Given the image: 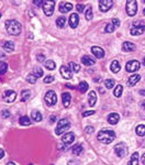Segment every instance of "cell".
<instances>
[{"label": "cell", "mask_w": 145, "mask_h": 165, "mask_svg": "<svg viewBox=\"0 0 145 165\" xmlns=\"http://www.w3.org/2000/svg\"><path fill=\"white\" fill-rule=\"evenodd\" d=\"M97 138H98V140L100 141L101 143H103V144H109V143H111L112 141L114 140L115 133H114V131H112V130L103 129V130L99 131Z\"/></svg>", "instance_id": "cell-1"}, {"label": "cell", "mask_w": 145, "mask_h": 165, "mask_svg": "<svg viewBox=\"0 0 145 165\" xmlns=\"http://www.w3.org/2000/svg\"><path fill=\"white\" fill-rule=\"evenodd\" d=\"M6 30L11 35H19L21 33V24L17 20L6 21Z\"/></svg>", "instance_id": "cell-2"}, {"label": "cell", "mask_w": 145, "mask_h": 165, "mask_svg": "<svg viewBox=\"0 0 145 165\" xmlns=\"http://www.w3.org/2000/svg\"><path fill=\"white\" fill-rule=\"evenodd\" d=\"M69 128H70L69 121L67 120V119H62V120H60L58 123H57V127H56V129H55V134L56 135L63 134V133H64L65 131L68 130Z\"/></svg>", "instance_id": "cell-3"}, {"label": "cell", "mask_w": 145, "mask_h": 165, "mask_svg": "<svg viewBox=\"0 0 145 165\" xmlns=\"http://www.w3.org/2000/svg\"><path fill=\"white\" fill-rule=\"evenodd\" d=\"M137 12V2L135 0H128L126 1V13L133 17Z\"/></svg>", "instance_id": "cell-4"}, {"label": "cell", "mask_w": 145, "mask_h": 165, "mask_svg": "<svg viewBox=\"0 0 145 165\" xmlns=\"http://www.w3.org/2000/svg\"><path fill=\"white\" fill-rule=\"evenodd\" d=\"M44 100L47 106H54L57 102V96L54 90H49L44 97Z\"/></svg>", "instance_id": "cell-5"}, {"label": "cell", "mask_w": 145, "mask_h": 165, "mask_svg": "<svg viewBox=\"0 0 145 165\" xmlns=\"http://www.w3.org/2000/svg\"><path fill=\"white\" fill-rule=\"evenodd\" d=\"M114 152L117 153L118 156H120V157H124L128 155V148H126V145L123 143V142H120V143H118V144L114 146Z\"/></svg>", "instance_id": "cell-6"}, {"label": "cell", "mask_w": 145, "mask_h": 165, "mask_svg": "<svg viewBox=\"0 0 145 165\" xmlns=\"http://www.w3.org/2000/svg\"><path fill=\"white\" fill-rule=\"evenodd\" d=\"M15 98H17V94H15V90H6L5 93H3V95H2L3 101L8 102V104L13 102L15 100Z\"/></svg>", "instance_id": "cell-7"}, {"label": "cell", "mask_w": 145, "mask_h": 165, "mask_svg": "<svg viewBox=\"0 0 145 165\" xmlns=\"http://www.w3.org/2000/svg\"><path fill=\"white\" fill-rule=\"evenodd\" d=\"M54 7H55V2L54 1H45L43 5V11L47 17H51L54 12Z\"/></svg>", "instance_id": "cell-8"}, {"label": "cell", "mask_w": 145, "mask_h": 165, "mask_svg": "<svg viewBox=\"0 0 145 165\" xmlns=\"http://www.w3.org/2000/svg\"><path fill=\"white\" fill-rule=\"evenodd\" d=\"M140 66H141L140 62H137V61H130V62L126 63L125 68H126V70L129 73H134V72L140 70Z\"/></svg>", "instance_id": "cell-9"}, {"label": "cell", "mask_w": 145, "mask_h": 165, "mask_svg": "<svg viewBox=\"0 0 145 165\" xmlns=\"http://www.w3.org/2000/svg\"><path fill=\"white\" fill-rule=\"evenodd\" d=\"M112 5H113L112 0H100L99 1V9L102 12H107L108 10H110Z\"/></svg>", "instance_id": "cell-10"}, {"label": "cell", "mask_w": 145, "mask_h": 165, "mask_svg": "<svg viewBox=\"0 0 145 165\" xmlns=\"http://www.w3.org/2000/svg\"><path fill=\"white\" fill-rule=\"evenodd\" d=\"M145 31V24L140 23V24H135L132 29H131V34L132 35H141Z\"/></svg>", "instance_id": "cell-11"}, {"label": "cell", "mask_w": 145, "mask_h": 165, "mask_svg": "<svg viewBox=\"0 0 145 165\" xmlns=\"http://www.w3.org/2000/svg\"><path fill=\"white\" fill-rule=\"evenodd\" d=\"M60 74L62 76L65 78V79H70L71 77H73V72L67 67V66H62L60 67Z\"/></svg>", "instance_id": "cell-12"}, {"label": "cell", "mask_w": 145, "mask_h": 165, "mask_svg": "<svg viewBox=\"0 0 145 165\" xmlns=\"http://www.w3.org/2000/svg\"><path fill=\"white\" fill-rule=\"evenodd\" d=\"M62 141H63V143H64V144H67V145L71 144V143L75 141V134H74V133H71V132H68V133L64 134Z\"/></svg>", "instance_id": "cell-13"}, {"label": "cell", "mask_w": 145, "mask_h": 165, "mask_svg": "<svg viewBox=\"0 0 145 165\" xmlns=\"http://www.w3.org/2000/svg\"><path fill=\"white\" fill-rule=\"evenodd\" d=\"M78 22H79V17L77 13H71L69 17V25L71 29H75L78 25Z\"/></svg>", "instance_id": "cell-14"}, {"label": "cell", "mask_w": 145, "mask_h": 165, "mask_svg": "<svg viewBox=\"0 0 145 165\" xmlns=\"http://www.w3.org/2000/svg\"><path fill=\"white\" fill-rule=\"evenodd\" d=\"M91 52H92V54L95 55L97 58H102L105 56V51L102 50L101 47H99V46H92L91 47Z\"/></svg>", "instance_id": "cell-15"}, {"label": "cell", "mask_w": 145, "mask_h": 165, "mask_svg": "<svg viewBox=\"0 0 145 165\" xmlns=\"http://www.w3.org/2000/svg\"><path fill=\"white\" fill-rule=\"evenodd\" d=\"M73 10V5L69 2H64V3H60V11L62 13H67L69 11Z\"/></svg>", "instance_id": "cell-16"}, {"label": "cell", "mask_w": 145, "mask_h": 165, "mask_svg": "<svg viewBox=\"0 0 145 165\" xmlns=\"http://www.w3.org/2000/svg\"><path fill=\"white\" fill-rule=\"evenodd\" d=\"M70 100H71V96H70L69 93H63V95H62V101H63L64 107H66V108L69 107Z\"/></svg>", "instance_id": "cell-17"}, {"label": "cell", "mask_w": 145, "mask_h": 165, "mask_svg": "<svg viewBox=\"0 0 145 165\" xmlns=\"http://www.w3.org/2000/svg\"><path fill=\"white\" fill-rule=\"evenodd\" d=\"M81 63L86 66H90V65H94L96 63V61L92 57H90L89 55H85V56L81 57Z\"/></svg>", "instance_id": "cell-18"}, {"label": "cell", "mask_w": 145, "mask_h": 165, "mask_svg": "<svg viewBox=\"0 0 145 165\" xmlns=\"http://www.w3.org/2000/svg\"><path fill=\"white\" fill-rule=\"evenodd\" d=\"M141 79V76L139 74H134L129 77V80H128V85L129 86H134L135 84H137Z\"/></svg>", "instance_id": "cell-19"}, {"label": "cell", "mask_w": 145, "mask_h": 165, "mask_svg": "<svg viewBox=\"0 0 145 165\" xmlns=\"http://www.w3.org/2000/svg\"><path fill=\"white\" fill-rule=\"evenodd\" d=\"M88 102H89L90 107H94L97 102V95H96V91L91 90L88 95Z\"/></svg>", "instance_id": "cell-20"}, {"label": "cell", "mask_w": 145, "mask_h": 165, "mask_svg": "<svg viewBox=\"0 0 145 165\" xmlns=\"http://www.w3.org/2000/svg\"><path fill=\"white\" fill-rule=\"evenodd\" d=\"M2 49L6 52H9L10 53L12 51H15V44L11 41H6V42H3V44H2Z\"/></svg>", "instance_id": "cell-21"}, {"label": "cell", "mask_w": 145, "mask_h": 165, "mask_svg": "<svg viewBox=\"0 0 145 165\" xmlns=\"http://www.w3.org/2000/svg\"><path fill=\"white\" fill-rule=\"evenodd\" d=\"M120 120V116L118 113H110L109 117H108V122L110 125H117Z\"/></svg>", "instance_id": "cell-22"}, {"label": "cell", "mask_w": 145, "mask_h": 165, "mask_svg": "<svg viewBox=\"0 0 145 165\" xmlns=\"http://www.w3.org/2000/svg\"><path fill=\"white\" fill-rule=\"evenodd\" d=\"M135 50V45L131 42H124L122 44V51L124 52H132V51Z\"/></svg>", "instance_id": "cell-23"}, {"label": "cell", "mask_w": 145, "mask_h": 165, "mask_svg": "<svg viewBox=\"0 0 145 165\" xmlns=\"http://www.w3.org/2000/svg\"><path fill=\"white\" fill-rule=\"evenodd\" d=\"M110 68H111V72H112V73H118V72L120 70V68H121L120 63H119L118 61H113V62L111 63Z\"/></svg>", "instance_id": "cell-24"}, {"label": "cell", "mask_w": 145, "mask_h": 165, "mask_svg": "<svg viewBox=\"0 0 145 165\" xmlns=\"http://www.w3.org/2000/svg\"><path fill=\"white\" fill-rule=\"evenodd\" d=\"M84 153V148L81 144H76L74 148H73V154L75 155H81Z\"/></svg>", "instance_id": "cell-25"}, {"label": "cell", "mask_w": 145, "mask_h": 165, "mask_svg": "<svg viewBox=\"0 0 145 165\" xmlns=\"http://www.w3.org/2000/svg\"><path fill=\"white\" fill-rule=\"evenodd\" d=\"M128 165H139V153L135 152L134 154L131 156V160L129 161Z\"/></svg>", "instance_id": "cell-26"}, {"label": "cell", "mask_w": 145, "mask_h": 165, "mask_svg": "<svg viewBox=\"0 0 145 165\" xmlns=\"http://www.w3.org/2000/svg\"><path fill=\"white\" fill-rule=\"evenodd\" d=\"M19 123H20L21 125H24V127L30 125H31L30 118H29V117H26V116H22V117H20V119H19Z\"/></svg>", "instance_id": "cell-27"}, {"label": "cell", "mask_w": 145, "mask_h": 165, "mask_svg": "<svg viewBox=\"0 0 145 165\" xmlns=\"http://www.w3.org/2000/svg\"><path fill=\"white\" fill-rule=\"evenodd\" d=\"M31 118L34 121H36V122H40V121L42 120V115H41V112L34 110V111H32V113H31Z\"/></svg>", "instance_id": "cell-28"}, {"label": "cell", "mask_w": 145, "mask_h": 165, "mask_svg": "<svg viewBox=\"0 0 145 165\" xmlns=\"http://www.w3.org/2000/svg\"><path fill=\"white\" fill-rule=\"evenodd\" d=\"M135 132H136V134L140 135V136H144L145 135V125H137L136 129H135Z\"/></svg>", "instance_id": "cell-29"}, {"label": "cell", "mask_w": 145, "mask_h": 165, "mask_svg": "<svg viewBox=\"0 0 145 165\" xmlns=\"http://www.w3.org/2000/svg\"><path fill=\"white\" fill-rule=\"evenodd\" d=\"M44 65H45V67H46L47 70H55L56 64H55V62H54L53 60H47V61H46V62L44 63Z\"/></svg>", "instance_id": "cell-30"}, {"label": "cell", "mask_w": 145, "mask_h": 165, "mask_svg": "<svg viewBox=\"0 0 145 165\" xmlns=\"http://www.w3.org/2000/svg\"><path fill=\"white\" fill-rule=\"evenodd\" d=\"M68 68H69L71 72H74V73H78L80 70V66L78 64H76L74 62H70L69 64H68Z\"/></svg>", "instance_id": "cell-31"}, {"label": "cell", "mask_w": 145, "mask_h": 165, "mask_svg": "<svg viewBox=\"0 0 145 165\" xmlns=\"http://www.w3.org/2000/svg\"><path fill=\"white\" fill-rule=\"evenodd\" d=\"M65 23H66L65 17H60V18H57V20H56V24H57V26H58L60 29H63V28L65 26Z\"/></svg>", "instance_id": "cell-32"}, {"label": "cell", "mask_w": 145, "mask_h": 165, "mask_svg": "<svg viewBox=\"0 0 145 165\" xmlns=\"http://www.w3.org/2000/svg\"><path fill=\"white\" fill-rule=\"evenodd\" d=\"M30 96H31L30 90H23V91L21 93V101L24 102V101H26V100H29Z\"/></svg>", "instance_id": "cell-33"}, {"label": "cell", "mask_w": 145, "mask_h": 165, "mask_svg": "<svg viewBox=\"0 0 145 165\" xmlns=\"http://www.w3.org/2000/svg\"><path fill=\"white\" fill-rule=\"evenodd\" d=\"M122 91H123V86L118 85L117 87H115L113 94H114V96L117 97V98H119V97H121V95H122Z\"/></svg>", "instance_id": "cell-34"}, {"label": "cell", "mask_w": 145, "mask_h": 165, "mask_svg": "<svg viewBox=\"0 0 145 165\" xmlns=\"http://www.w3.org/2000/svg\"><path fill=\"white\" fill-rule=\"evenodd\" d=\"M88 88H89V86H88V83L87 81H81L79 84V91L80 93H86L87 90H88Z\"/></svg>", "instance_id": "cell-35"}, {"label": "cell", "mask_w": 145, "mask_h": 165, "mask_svg": "<svg viewBox=\"0 0 145 165\" xmlns=\"http://www.w3.org/2000/svg\"><path fill=\"white\" fill-rule=\"evenodd\" d=\"M8 68V65L6 64L5 62H0V76H2L3 74H6Z\"/></svg>", "instance_id": "cell-36"}, {"label": "cell", "mask_w": 145, "mask_h": 165, "mask_svg": "<svg viewBox=\"0 0 145 165\" xmlns=\"http://www.w3.org/2000/svg\"><path fill=\"white\" fill-rule=\"evenodd\" d=\"M32 74H33L36 78H39V77H42V76H43V70H42V68H40V67H36V68H34Z\"/></svg>", "instance_id": "cell-37"}, {"label": "cell", "mask_w": 145, "mask_h": 165, "mask_svg": "<svg viewBox=\"0 0 145 165\" xmlns=\"http://www.w3.org/2000/svg\"><path fill=\"white\" fill-rule=\"evenodd\" d=\"M114 84H115L114 79H107V80H105V88H108V89L112 88V87L114 86Z\"/></svg>", "instance_id": "cell-38"}, {"label": "cell", "mask_w": 145, "mask_h": 165, "mask_svg": "<svg viewBox=\"0 0 145 165\" xmlns=\"http://www.w3.org/2000/svg\"><path fill=\"white\" fill-rule=\"evenodd\" d=\"M117 28H115L114 25L112 24V23H109V24H107L105 25V31L107 32V33H112L113 31L115 30Z\"/></svg>", "instance_id": "cell-39"}, {"label": "cell", "mask_w": 145, "mask_h": 165, "mask_svg": "<svg viewBox=\"0 0 145 165\" xmlns=\"http://www.w3.org/2000/svg\"><path fill=\"white\" fill-rule=\"evenodd\" d=\"M36 77H35L33 74H29V75L26 76V81H29L30 84H35L36 83Z\"/></svg>", "instance_id": "cell-40"}, {"label": "cell", "mask_w": 145, "mask_h": 165, "mask_svg": "<svg viewBox=\"0 0 145 165\" xmlns=\"http://www.w3.org/2000/svg\"><path fill=\"white\" fill-rule=\"evenodd\" d=\"M86 19L87 20H91L92 19V8L91 7H89L87 9V11H86Z\"/></svg>", "instance_id": "cell-41"}, {"label": "cell", "mask_w": 145, "mask_h": 165, "mask_svg": "<svg viewBox=\"0 0 145 165\" xmlns=\"http://www.w3.org/2000/svg\"><path fill=\"white\" fill-rule=\"evenodd\" d=\"M43 81H44L45 84H50V83H53V81H54V77H53V76H51V75L46 76Z\"/></svg>", "instance_id": "cell-42"}, {"label": "cell", "mask_w": 145, "mask_h": 165, "mask_svg": "<svg viewBox=\"0 0 145 165\" xmlns=\"http://www.w3.org/2000/svg\"><path fill=\"white\" fill-rule=\"evenodd\" d=\"M111 23L114 25L115 28H119V26H120V20H119V19H115V18H113V19L111 20Z\"/></svg>", "instance_id": "cell-43"}, {"label": "cell", "mask_w": 145, "mask_h": 165, "mask_svg": "<svg viewBox=\"0 0 145 165\" xmlns=\"http://www.w3.org/2000/svg\"><path fill=\"white\" fill-rule=\"evenodd\" d=\"M76 9H77V11H78V12H84V11H85V6L84 5H77L76 6Z\"/></svg>", "instance_id": "cell-44"}, {"label": "cell", "mask_w": 145, "mask_h": 165, "mask_svg": "<svg viewBox=\"0 0 145 165\" xmlns=\"http://www.w3.org/2000/svg\"><path fill=\"white\" fill-rule=\"evenodd\" d=\"M10 112H9V110H3L2 112H1V116L3 117V118H9L10 117Z\"/></svg>", "instance_id": "cell-45"}, {"label": "cell", "mask_w": 145, "mask_h": 165, "mask_svg": "<svg viewBox=\"0 0 145 165\" xmlns=\"http://www.w3.org/2000/svg\"><path fill=\"white\" fill-rule=\"evenodd\" d=\"M92 132H94V127H90V125H88V127L86 128V133L90 134V133H92Z\"/></svg>", "instance_id": "cell-46"}, {"label": "cell", "mask_w": 145, "mask_h": 165, "mask_svg": "<svg viewBox=\"0 0 145 165\" xmlns=\"http://www.w3.org/2000/svg\"><path fill=\"white\" fill-rule=\"evenodd\" d=\"M33 3L36 6H43L45 3V1H42V0H34Z\"/></svg>", "instance_id": "cell-47"}, {"label": "cell", "mask_w": 145, "mask_h": 165, "mask_svg": "<svg viewBox=\"0 0 145 165\" xmlns=\"http://www.w3.org/2000/svg\"><path fill=\"white\" fill-rule=\"evenodd\" d=\"M94 113H95V111H94V110H90V111H86V112H84L83 116H84V117H88V116H91V115H94Z\"/></svg>", "instance_id": "cell-48"}, {"label": "cell", "mask_w": 145, "mask_h": 165, "mask_svg": "<svg viewBox=\"0 0 145 165\" xmlns=\"http://www.w3.org/2000/svg\"><path fill=\"white\" fill-rule=\"evenodd\" d=\"M36 58H37V61L41 62V63H42V62H44V60H45L44 55H37V56H36Z\"/></svg>", "instance_id": "cell-49"}, {"label": "cell", "mask_w": 145, "mask_h": 165, "mask_svg": "<svg viewBox=\"0 0 145 165\" xmlns=\"http://www.w3.org/2000/svg\"><path fill=\"white\" fill-rule=\"evenodd\" d=\"M3 155H5V152H3V150H0V160L3 157Z\"/></svg>", "instance_id": "cell-50"}, {"label": "cell", "mask_w": 145, "mask_h": 165, "mask_svg": "<svg viewBox=\"0 0 145 165\" xmlns=\"http://www.w3.org/2000/svg\"><path fill=\"white\" fill-rule=\"evenodd\" d=\"M54 120H56V116H52L51 117V122H54Z\"/></svg>", "instance_id": "cell-51"}, {"label": "cell", "mask_w": 145, "mask_h": 165, "mask_svg": "<svg viewBox=\"0 0 145 165\" xmlns=\"http://www.w3.org/2000/svg\"><path fill=\"white\" fill-rule=\"evenodd\" d=\"M140 95L145 96V89H141V90H140Z\"/></svg>", "instance_id": "cell-52"}, {"label": "cell", "mask_w": 145, "mask_h": 165, "mask_svg": "<svg viewBox=\"0 0 145 165\" xmlns=\"http://www.w3.org/2000/svg\"><path fill=\"white\" fill-rule=\"evenodd\" d=\"M142 163L145 165V154H143V156H142Z\"/></svg>", "instance_id": "cell-53"}, {"label": "cell", "mask_w": 145, "mask_h": 165, "mask_svg": "<svg viewBox=\"0 0 145 165\" xmlns=\"http://www.w3.org/2000/svg\"><path fill=\"white\" fill-rule=\"evenodd\" d=\"M67 87H68V88H73V89H74V86H71V85H69V84H67Z\"/></svg>", "instance_id": "cell-54"}, {"label": "cell", "mask_w": 145, "mask_h": 165, "mask_svg": "<svg viewBox=\"0 0 145 165\" xmlns=\"http://www.w3.org/2000/svg\"><path fill=\"white\" fill-rule=\"evenodd\" d=\"M100 79H101V78L99 77V78H95L94 80H95V81H100Z\"/></svg>", "instance_id": "cell-55"}, {"label": "cell", "mask_w": 145, "mask_h": 165, "mask_svg": "<svg viewBox=\"0 0 145 165\" xmlns=\"http://www.w3.org/2000/svg\"><path fill=\"white\" fill-rule=\"evenodd\" d=\"M142 107H143V108L145 109V100L143 101V102H142Z\"/></svg>", "instance_id": "cell-56"}, {"label": "cell", "mask_w": 145, "mask_h": 165, "mask_svg": "<svg viewBox=\"0 0 145 165\" xmlns=\"http://www.w3.org/2000/svg\"><path fill=\"white\" fill-rule=\"evenodd\" d=\"M7 165H15V163H12V162H10V163H8Z\"/></svg>", "instance_id": "cell-57"}, {"label": "cell", "mask_w": 145, "mask_h": 165, "mask_svg": "<svg viewBox=\"0 0 145 165\" xmlns=\"http://www.w3.org/2000/svg\"><path fill=\"white\" fill-rule=\"evenodd\" d=\"M0 57H5V54H2V53H0Z\"/></svg>", "instance_id": "cell-58"}, {"label": "cell", "mask_w": 145, "mask_h": 165, "mask_svg": "<svg viewBox=\"0 0 145 165\" xmlns=\"http://www.w3.org/2000/svg\"><path fill=\"white\" fill-rule=\"evenodd\" d=\"M143 65L145 66V57H144V60H143Z\"/></svg>", "instance_id": "cell-59"}, {"label": "cell", "mask_w": 145, "mask_h": 165, "mask_svg": "<svg viewBox=\"0 0 145 165\" xmlns=\"http://www.w3.org/2000/svg\"><path fill=\"white\" fill-rule=\"evenodd\" d=\"M143 13H144V15H145V9H144V10H143Z\"/></svg>", "instance_id": "cell-60"}, {"label": "cell", "mask_w": 145, "mask_h": 165, "mask_svg": "<svg viewBox=\"0 0 145 165\" xmlns=\"http://www.w3.org/2000/svg\"><path fill=\"white\" fill-rule=\"evenodd\" d=\"M1 15H2V13H1V12H0V18H1Z\"/></svg>", "instance_id": "cell-61"}]
</instances>
